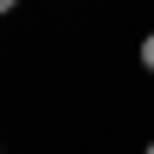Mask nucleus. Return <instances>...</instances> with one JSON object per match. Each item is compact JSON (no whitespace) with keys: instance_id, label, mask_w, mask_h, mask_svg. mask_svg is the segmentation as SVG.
I'll return each mask as SVG.
<instances>
[{"instance_id":"obj_1","label":"nucleus","mask_w":154,"mask_h":154,"mask_svg":"<svg viewBox=\"0 0 154 154\" xmlns=\"http://www.w3.org/2000/svg\"><path fill=\"white\" fill-rule=\"evenodd\" d=\"M136 68H142V74H148V80H154V31L142 37V43H136Z\"/></svg>"},{"instance_id":"obj_2","label":"nucleus","mask_w":154,"mask_h":154,"mask_svg":"<svg viewBox=\"0 0 154 154\" xmlns=\"http://www.w3.org/2000/svg\"><path fill=\"white\" fill-rule=\"evenodd\" d=\"M19 6H25V0H0V19H6V12H19Z\"/></svg>"},{"instance_id":"obj_3","label":"nucleus","mask_w":154,"mask_h":154,"mask_svg":"<svg viewBox=\"0 0 154 154\" xmlns=\"http://www.w3.org/2000/svg\"><path fill=\"white\" fill-rule=\"evenodd\" d=\"M142 154H154V136H148V142H142Z\"/></svg>"},{"instance_id":"obj_4","label":"nucleus","mask_w":154,"mask_h":154,"mask_svg":"<svg viewBox=\"0 0 154 154\" xmlns=\"http://www.w3.org/2000/svg\"><path fill=\"white\" fill-rule=\"evenodd\" d=\"M0 154H6V142H0Z\"/></svg>"}]
</instances>
